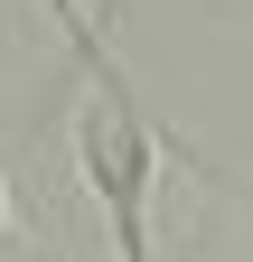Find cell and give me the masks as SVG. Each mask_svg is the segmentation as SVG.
Instances as JSON below:
<instances>
[{
    "instance_id": "1",
    "label": "cell",
    "mask_w": 253,
    "mask_h": 262,
    "mask_svg": "<svg viewBox=\"0 0 253 262\" xmlns=\"http://www.w3.org/2000/svg\"><path fill=\"white\" fill-rule=\"evenodd\" d=\"M94 66V94L75 103V169L94 187V206H103L122 262H150V196H160V141H150V122L132 103V84L103 66V47H75Z\"/></svg>"
},
{
    "instance_id": "2",
    "label": "cell",
    "mask_w": 253,
    "mask_h": 262,
    "mask_svg": "<svg viewBox=\"0 0 253 262\" xmlns=\"http://www.w3.org/2000/svg\"><path fill=\"white\" fill-rule=\"evenodd\" d=\"M0 225H10V206H0Z\"/></svg>"
}]
</instances>
